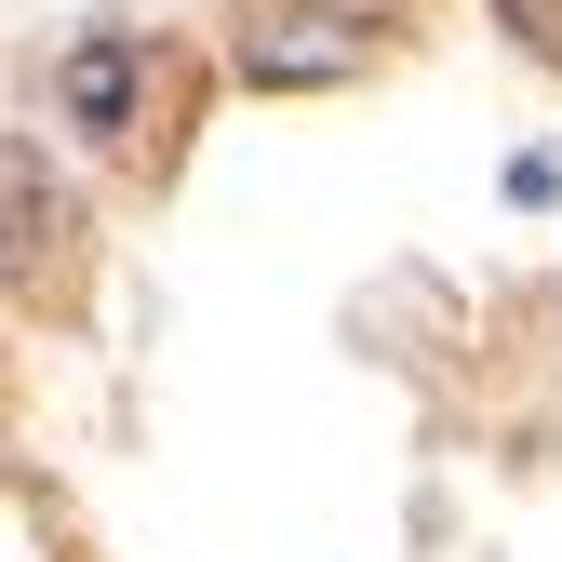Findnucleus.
I'll use <instances>...</instances> for the list:
<instances>
[{
	"label": "nucleus",
	"mask_w": 562,
	"mask_h": 562,
	"mask_svg": "<svg viewBox=\"0 0 562 562\" xmlns=\"http://www.w3.org/2000/svg\"><path fill=\"white\" fill-rule=\"evenodd\" d=\"M54 241H67V201L41 188V161H27V148H0V268H41Z\"/></svg>",
	"instance_id": "7ed1b4c3"
},
{
	"label": "nucleus",
	"mask_w": 562,
	"mask_h": 562,
	"mask_svg": "<svg viewBox=\"0 0 562 562\" xmlns=\"http://www.w3.org/2000/svg\"><path fill=\"white\" fill-rule=\"evenodd\" d=\"M496 14H509V27H522L536 54H562V0H496Z\"/></svg>",
	"instance_id": "20e7f679"
},
{
	"label": "nucleus",
	"mask_w": 562,
	"mask_h": 562,
	"mask_svg": "<svg viewBox=\"0 0 562 562\" xmlns=\"http://www.w3.org/2000/svg\"><path fill=\"white\" fill-rule=\"evenodd\" d=\"M134 81H148V67H134V41L94 27L81 54H67V81H54V94H67V121H81V134H134Z\"/></svg>",
	"instance_id": "f03ea898"
},
{
	"label": "nucleus",
	"mask_w": 562,
	"mask_h": 562,
	"mask_svg": "<svg viewBox=\"0 0 562 562\" xmlns=\"http://www.w3.org/2000/svg\"><path fill=\"white\" fill-rule=\"evenodd\" d=\"M241 67L268 94H295V81H348V67H362V41H348L335 14H268L255 41H241Z\"/></svg>",
	"instance_id": "f257e3e1"
}]
</instances>
